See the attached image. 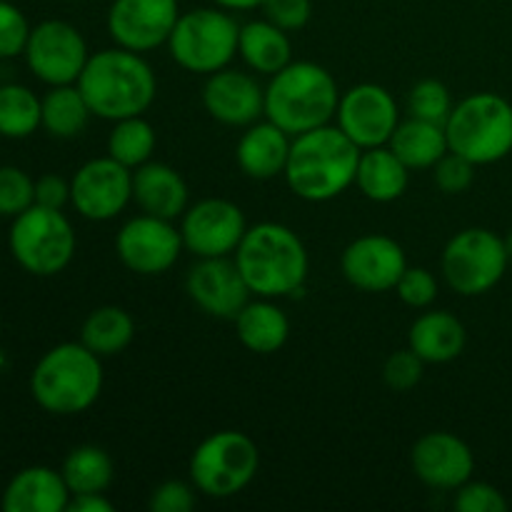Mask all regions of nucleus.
Masks as SVG:
<instances>
[{"label":"nucleus","mask_w":512,"mask_h":512,"mask_svg":"<svg viewBox=\"0 0 512 512\" xmlns=\"http://www.w3.org/2000/svg\"><path fill=\"white\" fill-rule=\"evenodd\" d=\"M188 198L190 193L183 175L170 165L148 160L133 170V200L143 213L165 220L183 218Z\"/></svg>","instance_id":"22"},{"label":"nucleus","mask_w":512,"mask_h":512,"mask_svg":"<svg viewBox=\"0 0 512 512\" xmlns=\"http://www.w3.org/2000/svg\"><path fill=\"white\" fill-rule=\"evenodd\" d=\"M183 235L173 220L140 213L130 218L115 238L120 263L138 275H163L183 253Z\"/></svg>","instance_id":"13"},{"label":"nucleus","mask_w":512,"mask_h":512,"mask_svg":"<svg viewBox=\"0 0 512 512\" xmlns=\"http://www.w3.org/2000/svg\"><path fill=\"white\" fill-rule=\"evenodd\" d=\"M185 290L190 300L210 318L235 320L248 305L250 288L240 273L235 258H198L185 278Z\"/></svg>","instance_id":"17"},{"label":"nucleus","mask_w":512,"mask_h":512,"mask_svg":"<svg viewBox=\"0 0 512 512\" xmlns=\"http://www.w3.org/2000/svg\"><path fill=\"white\" fill-rule=\"evenodd\" d=\"M60 473H63L70 495L105 493L113 483L115 465L113 458L98 445H80V448L70 450Z\"/></svg>","instance_id":"31"},{"label":"nucleus","mask_w":512,"mask_h":512,"mask_svg":"<svg viewBox=\"0 0 512 512\" xmlns=\"http://www.w3.org/2000/svg\"><path fill=\"white\" fill-rule=\"evenodd\" d=\"M218 8L225 10H253L263 5V0H213Z\"/></svg>","instance_id":"45"},{"label":"nucleus","mask_w":512,"mask_h":512,"mask_svg":"<svg viewBox=\"0 0 512 512\" xmlns=\"http://www.w3.org/2000/svg\"><path fill=\"white\" fill-rule=\"evenodd\" d=\"M363 150L338 128L320 125L293 138L285 183L308 203H328L355 185Z\"/></svg>","instance_id":"1"},{"label":"nucleus","mask_w":512,"mask_h":512,"mask_svg":"<svg viewBox=\"0 0 512 512\" xmlns=\"http://www.w3.org/2000/svg\"><path fill=\"white\" fill-rule=\"evenodd\" d=\"M235 330L238 340L258 355L278 353L290 335V320L283 308L273 303L270 298L248 300L243 310L235 318Z\"/></svg>","instance_id":"25"},{"label":"nucleus","mask_w":512,"mask_h":512,"mask_svg":"<svg viewBox=\"0 0 512 512\" xmlns=\"http://www.w3.org/2000/svg\"><path fill=\"white\" fill-rule=\"evenodd\" d=\"M468 343L465 325L448 310H430L410 325L408 348L425 363H450Z\"/></svg>","instance_id":"24"},{"label":"nucleus","mask_w":512,"mask_h":512,"mask_svg":"<svg viewBox=\"0 0 512 512\" xmlns=\"http://www.w3.org/2000/svg\"><path fill=\"white\" fill-rule=\"evenodd\" d=\"M455 510L458 512H505L508 510V500L500 493L495 485L490 483H473L468 480L460 485L455 493Z\"/></svg>","instance_id":"40"},{"label":"nucleus","mask_w":512,"mask_h":512,"mask_svg":"<svg viewBox=\"0 0 512 512\" xmlns=\"http://www.w3.org/2000/svg\"><path fill=\"white\" fill-rule=\"evenodd\" d=\"M155 145H158V135L143 115L115 120L108 135V155L130 170L148 163L155 153Z\"/></svg>","instance_id":"33"},{"label":"nucleus","mask_w":512,"mask_h":512,"mask_svg":"<svg viewBox=\"0 0 512 512\" xmlns=\"http://www.w3.org/2000/svg\"><path fill=\"white\" fill-rule=\"evenodd\" d=\"M133 200V170L115 158H93L70 178V205L80 218L105 223L118 218Z\"/></svg>","instance_id":"12"},{"label":"nucleus","mask_w":512,"mask_h":512,"mask_svg":"<svg viewBox=\"0 0 512 512\" xmlns=\"http://www.w3.org/2000/svg\"><path fill=\"white\" fill-rule=\"evenodd\" d=\"M445 283L465 298L485 295L503 280L510 258L505 238L488 228H468L448 240L443 250Z\"/></svg>","instance_id":"10"},{"label":"nucleus","mask_w":512,"mask_h":512,"mask_svg":"<svg viewBox=\"0 0 512 512\" xmlns=\"http://www.w3.org/2000/svg\"><path fill=\"white\" fill-rule=\"evenodd\" d=\"M240 25L225 8H195L180 13L170 33V58L188 73L213 75L238 55Z\"/></svg>","instance_id":"7"},{"label":"nucleus","mask_w":512,"mask_h":512,"mask_svg":"<svg viewBox=\"0 0 512 512\" xmlns=\"http://www.w3.org/2000/svg\"><path fill=\"white\" fill-rule=\"evenodd\" d=\"M388 148L408 165L410 170L433 168L445 153H448V133L445 125L430 123V120L408 118L400 120Z\"/></svg>","instance_id":"28"},{"label":"nucleus","mask_w":512,"mask_h":512,"mask_svg":"<svg viewBox=\"0 0 512 512\" xmlns=\"http://www.w3.org/2000/svg\"><path fill=\"white\" fill-rule=\"evenodd\" d=\"M70 203V183L60 175L48 173L35 180V205L63 210Z\"/></svg>","instance_id":"43"},{"label":"nucleus","mask_w":512,"mask_h":512,"mask_svg":"<svg viewBox=\"0 0 512 512\" xmlns=\"http://www.w3.org/2000/svg\"><path fill=\"white\" fill-rule=\"evenodd\" d=\"M405 268H408V258H405L403 245L378 233L353 240L340 258L345 280L365 293L395 290Z\"/></svg>","instance_id":"18"},{"label":"nucleus","mask_w":512,"mask_h":512,"mask_svg":"<svg viewBox=\"0 0 512 512\" xmlns=\"http://www.w3.org/2000/svg\"><path fill=\"white\" fill-rule=\"evenodd\" d=\"M505 250H508V258H510V263H512V230L508 233V238H505Z\"/></svg>","instance_id":"46"},{"label":"nucleus","mask_w":512,"mask_h":512,"mask_svg":"<svg viewBox=\"0 0 512 512\" xmlns=\"http://www.w3.org/2000/svg\"><path fill=\"white\" fill-rule=\"evenodd\" d=\"M258 468V445L238 430L208 435L190 455V480L195 490L215 500L243 493L255 480Z\"/></svg>","instance_id":"9"},{"label":"nucleus","mask_w":512,"mask_h":512,"mask_svg":"<svg viewBox=\"0 0 512 512\" xmlns=\"http://www.w3.org/2000/svg\"><path fill=\"white\" fill-rule=\"evenodd\" d=\"M238 55L250 70L260 75H275L293 60L288 30L278 28L268 18L240 25Z\"/></svg>","instance_id":"26"},{"label":"nucleus","mask_w":512,"mask_h":512,"mask_svg":"<svg viewBox=\"0 0 512 512\" xmlns=\"http://www.w3.org/2000/svg\"><path fill=\"white\" fill-rule=\"evenodd\" d=\"M425 373V360L418 358L410 348L395 350L383 365V378L385 385L395 393H408L415 385L423 380Z\"/></svg>","instance_id":"37"},{"label":"nucleus","mask_w":512,"mask_h":512,"mask_svg":"<svg viewBox=\"0 0 512 512\" xmlns=\"http://www.w3.org/2000/svg\"><path fill=\"white\" fill-rule=\"evenodd\" d=\"M338 128L358 145L360 150L388 145L395 128L400 125L398 103L393 93L378 83L353 85L340 95Z\"/></svg>","instance_id":"14"},{"label":"nucleus","mask_w":512,"mask_h":512,"mask_svg":"<svg viewBox=\"0 0 512 512\" xmlns=\"http://www.w3.org/2000/svg\"><path fill=\"white\" fill-rule=\"evenodd\" d=\"M410 465L420 483L433 490H458L475 473V455L453 433H428L413 445Z\"/></svg>","instance_id":"19"},{"label":"nucleus","mask_w":512,"mask_h":512,"mask_svg":"<svg viewBox=\"0 0 512 512\" xmlns=\"http://www.w3.org/2000/svg\"><path fill=\"white\" fill-rule=\"evenodd\" d=\"M23 55L30 73L50 88L78 83L90 58L83 33L65 20H43L30 28Z\"/></svg>","instance_id":"11"},{"label":"nucleus","mask_w":512,"mask_h":512,"mask_svg":"<svg viewBox=\"0 0 512 512\" xmlns=\"http://www.w3.org/2000/svg\"><path fill=\"white\" fill-rule=\"evenodd\" d=\"M135 338V320L128 310L118 305H103L95 308L85 318L80 330V343L93 350L98 358H113L120 355Z\"/></svg>","instance_id":"29"},{"label":"nucleus","mask_w":512,"mask_h":512,"mask_svg":"<svg viewBox=\"0 0 512 512\" xmlns=\"http://www.w3.org/2000/svg\"><path fill=\"white\" fill-rule=\"evenodd\" d=\"M290 138L293 135L285 133L268 118L248 125L235 148V160H238L240 170L253 180H273L283 175L290 145H293Z\"/></svg>","instance_id":"23"},{"label":"nucleus","mask_w":512,"mask_h":512,"mask_svg":"<svg viewBox=\"0 0 512 512\" xmlns=\"http://www.w3.org/2000/svg\"><path fill=\"white\" fill-rule=\"evenodd\" d=\"M43 128V98L20 83L0 85V138L23 140Z\"/></svg>","instance_id":"32"},{"label":"nucleus","mask_w":512,"mask_h":512,"mask_svg":"<svg viewBox=\"0 0 512 512\" xmlns=\"http://www.w3.org/2000/svg\"><path fill=\"white\" fill-rule=\"evenodd\" d=\"M28 38L30 23L23 10L8 0H0V60L23 55Z\"/></svg>","instance_id":"36"},{"label":"nucleus","mask_w":512,"mask_h":512,"mask_svg":"<svg viewBox=\"0 0 512 512\" xmlns=\"http://www.w3.org/2000/svg\"><path fill=\"white\" fill-rule=\"evenodd\" d=\"M90 108L78 85H53L43 95V128L60 140L78 138L90 120Z\"/></svg>","instance_id":"30"},{"label":"nucleus","mask_w":512,"mask_h":512,"mask_svg":"<svg viewBox=\"0 0 512 512\" xmlns=\"http://www.w3.org/2000/svg\"><path fill=\"white\" fill-rule=\"evenodd\" d=\"M68 512H113V503L105 498V493L70 495Z\"/></svg>","instance_id":"44"},{"label":"nucleus","mask_w":512,"mask_h":512,"mask_svg":"<svg viewBox=\"0 0 512 512\" xmlns=\"http://www.w3.org/2000/svg\"><path fill=\"white\" fill-rule=\"evenodd\" d=\"M448 148L475 165H493L512 153V105L498 93H475L453 105Z\"/></svg>","instance_id":"6"},{"label":"nucleus","mask_w":512,"mask_h":512,"mask_svg":"<svg viewBox=\"0 0 512 512\" xmlns=\"http://www.w3.org/2000/svg\"><path fill=\"white\" fill-rule=\"evenodd\" d=\"M408 180L410 168L388 145L363 150V155H360L355 185L373 203H393V200H398L408 190Z\"/></svg>","instance_id":"27"},{"label":"nucleus","mask_w":512,"mask_h":512,"mask_svg":"<svg viewBox=\"0 0 512 512\" xmlns=\"http://www.w3.org/2000/svg\"><path fill=\"white\" fill-rule=\"evenodd\" d=\"M103 358L83 343L50 348L30 375L33 400L53 415H78L93 408L103 393Z\"/></svg>","instance_id":"5"},{"label":"nucleus","mask_w":512,"mask_h":512,"mask_svg":"<svg viewBox=\"0 0 512 512\" xmlns=\"http://www.w3.org/2000/svg\"><path fill=\"white\" fill-rule=\"evenodd\" d=\"M75 85L90 113L110 123L143 115L158 95V78L143 53L120 45L90 55Z\"/></svg>","instance_id":"2"},{"label":"nucleus","mask_w":512,"mask_h":512,"mask_svg":"<svg viewBox=\"0 0 512 512\" xmlns=\"http://www.w3.org/2000/svg\"><path fill=\"white\" fill-rule=\"evenodd\" d=\"M148 505L153 512H190L195 508V485L165 480L150 493Z\"/></svg>","instance_id":"41"},{"label":"nucleus","mask_w":512,"mask_h":512,"mask_svg":"<svg viewBox=\"0 0 512 512\" xmlns=\"http://www.w3.org/2000/svg\"><path fill=\"white\" fill-rule=\"evenodd\" d=\"M263 13L270 23L283 30H300L308 25L313 15V3L310 0H263Z\"/></svg>","instance_id":"42"},{"label":"nucleus","mask_w":512,"mask_h":512,"mask_svg":"<svg viewBox=\"0 0 512 512\" xmlns=\"http://www.w3.org/2000/svg\"><path fill=\"white\" fill-rule=\"evenodd\" d=\"M398 290V298L403 300L410 308H428V305L435 303L438 298V280L430 270L425 268H405L403 278L395 285Z\"/></svg>","instance_id":"39"},{"label":"nucleus","mask_w":512,"mask_h":512,"mask_svg":"<svg viewBox=\"0 0 512 512\" xmlns=\"http://www.w3.org/2000/svg\"><path fill=\"white\" fill-rule=\"evenodd\" d=\"M203 105L218 123L248 128L265 118V88L250 73L223 68L205 80Z\"/></svg>","instance_id":"20"},{"label":"nucleus","mask_w":512,"mask_h":512,"mask_svg":"<svg viewBox=\"0 0 512 512\" xmlns=\"http://www.w3.org/2000/svg\"><path fill=\"white\" fill-rule=\"evenodd\" d=\"M408 113L410 118L430 120V123H448L453 113V98H450L448 85L435 78H425L415 83L408 93Z\"/></svg>","instance_id":"34"},{"label":"nucleus","mask_w":512,"mask_h":512,"mask_svg":"<svg viewBox=\"0 0 512 512\" xmlns=\"http://www.w3.org/2000/svg\"><path fill=\"white\" fill-rule=\"evenodd\" d=\"M475 168H478V165L470 163L468 158L448 150V153L433 165V180L445 195H460L473 185Z\"/></svg>","instance_id":"38"},{"label":"nucleus","mask_w":512,"mask_h":512,"mask_svg":"<svg viewBox=\"0 0 512 512\" xmlns=\"http://www.w3.org/2000/svg\"><path fill=\"white\" fill-rule=\"evenodd\" d=\"M75 230L63 210L30 205L15 215L8 233V248L15 263L30 275L53 278L63 273L75 255Z\"/></svg>","instance_id":"8"},{"label":"nucleus","mask_w":512,"mask_h":512,"mask_svg":"<svg viewBox=\"0 0 512 512\" xmlns=\"http://www.w3.org/2000/svg\"><path fill=\"white\" fill-rule=\"evenodd\" d=\"M35 205V180L15 165H0V218H15Z\"/></svg>","instance_id":"35"},{"label":"nucleus","mask_w":512,"mask_h":512,"mask_svg":"<svg viewBox=\"0 0 512 512\" xmlns=\"http://www.w3.org/2000/svg\"><path fill=\"white\" fill-rule=\"evenodd\" d=\"M248 223L233 200L205 198L183 213L180 235L195 258H225L238 250Z\"/></svg>","instance_id":"15"},{"label":"nucleus","mask_w":512,"mask_h":512,"mask_svg":"<svg viewBox=\"0 0 512 512\" xmlns=\"http://www.w3.org/2000/svg\"><path fill=\"white\" fill-rule=\"evenodd\" d=\"M340 90L333 73L313 60H290L270 75L265 88V118L288 135L328 125L338 113Z\"/></svg>","instance_id":"4"},{"label":"nucleus","mask_w":512,"mask_h":512,"mask_svg":"<svg viewBox=\"0 0 512 512\" xmlns=\"http://www.w3.org/2000/svg\"><path fill=\"white\" fill-rule=\"evenodd\" d=\"M235 263L258 298H285L303 290L310 258L295 230L280 223H258L245 230Z\"/></svg>","instance_id":"3"},{"label":"nucleus","mask_w":512,"mask_h":512,"mask_svg":"<svg viewBox=\"0 0 512 512\" xmlns=\"http://www.w3.org/2000/svg\"><path fill=\"white\" fill-rule=\"evenodd\" d=\"M68 503L70 490L63 473L48 465H30L15 473L0 498L5 512H63Z\"/></svg>","instance_id":"21"},{"label":"nucleus","mask_w":512,"mask_h":512,"mask_svg":"<svg viewBox=\"0 0 512 512\" xmlns=\"http://www.w3.org/2000/svg\"><path fill=\"white\" fill-rule=\"evenodd\" d=\"M178 18V0H113L108 10V33L120 48L150 53L168 45Z\"/></svg>","instance_id":"16"}]
</instances>
